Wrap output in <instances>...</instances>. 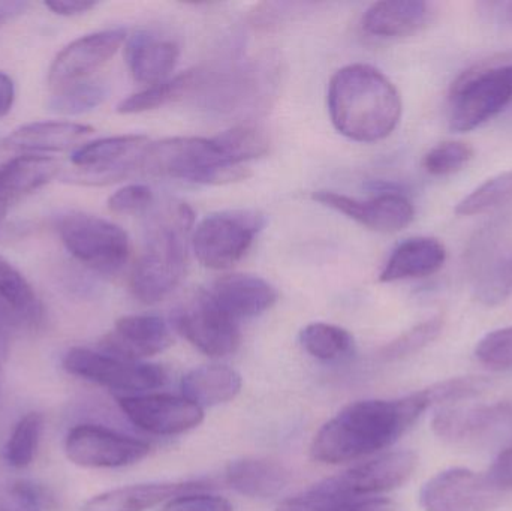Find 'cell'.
Listing matches in <instances>:
<instances>
[{"instance_id": "cell-1", "label": "cell", "mask_w": 512, "mask_h": 511, "mask_svg": "<svg viewBox=\"0 0 512 511\" xmlns=\"http://www.w3.org/2000/svg\"><path fill=\"white\" fill-rule=\"evenodd\" d=\"M423 390L394 401H360L325 423L312 443L313 459L337 465L387 449L429 410Z\"/></svg>"}, {"instance_id": "cell-2", "label": "cell", "mask_w": 512, "mask_h": 511, "mask_svg": "<svg viewBox=\"0 0 512 511\" xmlns=\"http://www.w3.org/2000/svg\"><path fill=\"white\" fill-rule=\"evenodd\" d=\"M327 102L334 128L357 143L384 140L402 119L397 87L363 63L345 66L331 77Z\"/></svg>"}, {"instance_id": "cell-3", "label": "cell", "mask_w": 512, "mask_h": 511, "mask_svg": "<svg viewBox=\"0 0 512 511\" xmlns=\"http://www.w3.org/2000/svg\"><path fill=\"white\" fill-rule=\"evenodd\" d=\"M138 168L155 176L200 185H228L251 176L249 168L228 164L213 138L174 137L150 141Z\"/></svg>"}, {"instance_id": "cell-4", "label": "cell", "mask_w": 512, "mask_h": 511, "mask_svg": "<svg viewBox=\"0 0 512 511\" xmlns=\"http://www.w3.org/2000/svg\"><path fill=\"white\" fill-rule=\"evenodd\" d=\"M191 222V210L180 206L173 221L159 222L155 227L147 240L146 251L132 270L129 287L135 299L155 305L176 290L186 269L183 230Z\"/></svg>"}, {"instance_id": "cell-5", "label": "cell", "mask_w": 512, "mask_h": 511, "mask_svg": "<svg viewBox=\"0 0 512 511\" xmlns=\"http://www.w3.org/2000/svg\"><path fill=\"white\" fill-rule=\"evenodd\" d=\"M56 230L66 251L95 272L111 275L128 263V234L107 219L71 210L57 218Z\"/></svg>"}, {"instance_id": "cell-6", "label": "cell", "mask_w": 512, "mask_h": 511, "mask_svg": "<svg viewBox=\"0 0 512 511\" xmlns=\"http://www.w3.org/2000/svg\"><path fill=\"white\" fill-rule=\"evenodd\" d=\"M512 102V63L465 72L450 93L451 131L469 132L498 116Z\"/></svg>"}, {"instance_id": "cell-7", "label": "cell", "mask_w": 512, "mask_h": 511, "mask_svg": "<svg viewBox=\"0 0 512 511\" xmlns=\"http://www.w3.org/2000/svg\"><path fill=\"white\" fill-rule=\"evenodd\" d=\"M472 294L486 306H498L512 291V234L504 224H490L475 234L466 251Z\"/></svg>"}, {"instance_id": "cell-8", "label": "cell", "mask_w": 512, "mask_h": 511, "mask_svg": "<svg viewBox=\"0 0 512 511\" xmlns=\"http://www.w3.org/2000/svg\"><path fill=\"white\" fill-rule=\"evenodd\" d=\"M262 227L264 216L251 210L213 213L195 228V257L209 269H230L245 257Z\"/></svg>"}, {"instance_id": "cell-9", "label": "cell", "mask_w": 512, "mask_h": 511, "mask_svg": "<svg viewBox=\"0 0 512 511\" xmlns=\"http://www.w3.org/2000/svg\"><path fill=\"white\" fill-rule=\"evenodd\" d=\"M62 366L74 377L125 393V396L159 389L167 381V374L161 366L132 362L83 347L71 348L63 356Z\"/></svg>"}, {"instance_id": "cell-10", "label": "cell", "mask_w": 512, "mask_h": 511, "mask_svg": "<svg viewBox=\"0 0 512 511\" xmlns=\"http://www.w3.org/2000/svg\"><path fill=\"white\" fill-rule=\"evenodd\" d=\"M146 135H116L99 138L78 147L72 153V165L78 173L72 179L86 185H107L128 176L140 165L141 156L149 146Z\"/></svg>"}, {"instance_id": "cell-11", "label": "cell", "mask_w": 512, "mask_h": 511, "mask_svg": "<svg viewBox=\"0 0 512 511\" xmlns=\"http://www.w3.org/2000/svg\"><path fill=\"white\" fill-rule=\"evenodd\" d=\"M174 326L189 344L215 359L236 353L242 341L239 321L225 314L207 291L174 314Z\"/></svg>"}, {"instance_id": "cell-12", "label": "cell", "mask_w": 512, "mask_h": 511, "mask_svg": "<svg viewBox=\"0 0 512 511\" xmlns=\"http://www.w3.org/2000/svg\"><path fill=\"white\" fill-rule=\"evenodd\" d=\"M504 492L495 488L487 474L466 468H450L429 480L420 492L424 511H492Z\"/></svg>"}, {"instance_id": "cell-13", "label": "cell", "mask_w": 512, "mask_h": 511, "mask_svg": "<svg viewBox=\"0 0 512 511\" xmlns=\"http://www.w3.org/2000/svg\"><path fill=\"white\" fill-rule=\"evenodd\" d=\"M66 458L83 468H122L143 461L150 446L98 425H78L65 440Z\"/></svg>"}, {"instance_id": "cell-14", "label": "cell", "mask_w": 512, "mask_h": 511, "mask_svg": "<svg viewBox=\"0 0 512 511\" xmlns=\"http://www.w3.org/2000/svg\"><path fill=\"white\" fill-rule=\"evenodd\" d=\"M120 408L143 431L162 437L185 434L204 420V410L183 396H120Z\"/></svg>"}, {"instance_id": "cell-15", "label": "cell", "mask_w": 512, "mask_h": 511, "mask_svg": "<svg viewBox=\"0 0 512 511\" xmlns=\"http://www.w3.org/2000/svg\"><path fill=\"white\" fill-rule=\"evenodd\" d=\"M312 198L379 233L402 231L415 218L414 204L400 192H384L366 201L333 191L313 192Z\"/></svg>"}, {"instance_id": "cell-16", "label": "cell", "mask_w": 512, "mask_h": 511, "mask_svg": "<svg viewBox=\"0 0 512 511\" xmlns=\"http://www.w3.org/2000/svg\"><path fill=\"white\" fill-rule=\"evenodd\" d=\"M125 29L99 30L75 39L66 45L56 59L51 63L48 71V83L54 87L68 86L84 80L87 75L101 68L126 41Z\"/></svg>"}, {"instance_id": "cell-17", "label": "cell", "mask_w": 512, "mask_h": 511, "mask_svg": "<svg viewBox=\"0 0 512 511\" xmlns=\"http://www.w3.org/2000/svg\"><path fill=\"white\" fill-rule=\"evenodd\" d=\"M510 425V402L442 408L432 420L436 437L453 444L477 443L498 434Z\"/></svg>"}, {"instance_id": "cell-18", "label": "cell", "mask_w": 512, "mask_h": 511, "mask_svg": "<svg viewBox=\"0 0 512 511\" xmlns=\"http://www.w3.org/2000/svg\"><path fill=\"white\" fill-rule=\"evenodd\" d=\"M173 344L170 327L156 315H126L116 321L113 332L101 341V351L120 359L140 362L156 356Z\"/></svg>"}, {"instance_id": "cell-19", "label": "cell", "mask_w": 512, "mask_h": 511, "mask_svg": "<svg viewBox=\"0 0 512 511\" xmlns=\"http://www.w3.org/2000/svg\"><path fill=\"white\" fill-rule=\"evenodd\" d=\"M418 467L414 452H391L357 465L337 476V482L348 494L369 497L394 491L409 482Z\"/></svg>"}, {"instance_id": "cell-20", "label": "cell", "mask_w": 512, "mask_h": 511, "mask_svg": "<svg viewBox=\"0 0 512 511\" xmlns=\"http://www.w3.org/2000/svg\"><path fill=\"white\" fill-rule=\"evenodd\" d=\"M207 293L225 314L236 321L264 314L273 308L279 297L276 288L265 279L246 273L222 276Z\"/></svg>"}, {"instance_id": "cell-21", "label": "cell", "mask_w": 512, "mask_h": 511, "mask_svg": "<svg viewBox=\"0 0 512 511\" xmlns=\"http://www.w3.org/2000/svg\"><path fill=\"white\" fill-rule=\"evenodd\" d=\"M206 489L201 482L144 483L113 489L90 498L83 511H146L180 495L198 494Z\"/></svg>"}, {"instance_id": "cell-22", "label": "cell", "mask_w": 512, "mask_h": 511, "mask_svg": "<svg viewBox=\"0 0 512 511\" xmlns=\"http://www.w3.org/2000/svg\"><path fill=\"white\" fill-rule=\"evenodd\" d=\"M125 56L134 80L153 86L168 80L179 62L180 50L170 39L138 32L126 42Z\"/></svg>"}, {"instance_id": "cell-23", "label": "cell", "mask_w": 512, "mask_h": 511, "mask_svg": "<svg viewBox=\"0 0 512 511\" xmlns=\"http://www.w3.org/2000/svg\"><path fill=\"white\" fill-rule=\"evenodd\" d=\"M60 173V162L51 156L21 155L0 165V219L9 203L38 191Z\"/></svg>"}, {"instance_id": "cell-24", "label": "cell", "mask_w": 512, "mask_h": 511, "mask_svg": "<svg viewBox=\"0 0 512 511\" xmlns=\"http://www.w3.org/2000/svg\"><path fill=\"white\" fill-rule=\"evenodd\" d=\"M447 261L444 243L433 237H412L394 249L379 281L397 282L435 275Z\"/></svg>"}, {"instance_id": "cell-25", "label": "cell", "mask_w": 512, "mask_h": 511, "mask_svg": "<svg viewBox=\"0 0 512 511\" xmlns=\"http://www.w3.org/2000/svg\"><path fill=\"white\" fill-rule=\"evenodd\" d=\"M430 5L421 0L373 3L363 15V29L378 38H403L420 32L430 20Z\"/></svg>"}, {"instance_id": "cell-26", "label": "cell", "mask_w": 512, "mask_h": 511, "mask_svg": "<svg viewBox=\"0 0 512 511\" xmlns=\"http://www.w3.org/2000/svg\"><path fill=\"white\" fill-rule=\"evenodd\" d=\"M93 128L83 123L60 122H32L14 129L3 140V146L18 152L35 153L62 152L80 143L81 140L92 134Z\"/></svg>"}, {"instance_id": "cell-27", "label": "cell", "mask_w": 512, "mask_h": 511, "mask_svg": "<svg viewBox=\"0 0 512 511\" xmlns=\"http://www.w3.org/2000/svg\"><path fill=\"white\" fill-rule=\"evenodd\" d=\"M289 471L280 462L265 458H245L228 465V485L249 498L279 495L289 483Z\"/></svg>"}, {"instance_id": "cell-28", "label": "cell", "mask_w": 512, "mask_h": 511, "mask_svg": "<svg viewBox=\"0 0 512 511\" xmlns=\"http://www.w3.org/2000/svg\"><path fill=\"white\" fill-rule=\"evenodd\" d=\"M242 386L239 372L224 365L201 366L182 380L183 398L203 410L233 401L242 392Z\"/></svg>"}, {"instance_id": "cell-29", "label": "cell", "mask_w": 512, "mask_h": 511, "mask_svg": "<svg viewBox=\"0 0 512 511\" xmlns=\"http://www.w3.org/2000/svg\"><path fill=\"white\" fill-rule=\"evenodd\" d=\"M0 302L11 312L15 321L38 326L44 317L42 303L39 302L26 276L5 257L0 255Z\"/></svg>"}, {"instance_id": "cell-30", "label": "cell", "mask_w": 512, "mask_h": 511, "mask_svg": "<svg viewBox=\"0 0 512 511\" xmlns=\"http://www.w3.org/2000/svg\"><path fill=\"white\" fill-rule=\"evenodd\" d=\"M198 72L186 71L176 77L168 78L162 83L147 86L141 92L134 93L123 99L117 105V113L120 114H138L144 111L155 110V108L162 107L168 102L176 101L180 96L188 93L192 87L197 84Z\"/></svg>"}, {"instance_id": "cell-31", "label": "cell", "mask_w": 512, "mask_h": 511, "mask_svg": "<svg viewBox=\"0 0 512 511\" xmlns=\"http://www.w3.org/2000/svg\"><path fill=\"white\" fill-rule=\"evenodd\" d=\"M222 158L233 165H243L252 159L267 155L270 138L256 126H234L213 138Z\"/></svg>"}, {"instance_id": "cell-32", "label": "cell", "mask_w": 512, "mask_h": 511, "mask_svg": "<svg viewBox=\"0 0 512 511\" xmlns=\"http://www.w3.org/2000/svg\"><path fill=\"white\" fill-rule=\"evenodd\" d=\"M300 342L310 356L324 362L342 359L354 348V338L348 330L327 323H312L304 327Z\"/></svg>"}, {"instance_id": "cell-33", "label": "cell", "mask_w": 512, "mask_h": 511, "mask_svg": "<svg viewBox=\"0 0 512 511\" xmlns=\"http://www.w3.org/2000/svg\"><path fill=\"white\" fill-rule=\"evenodd\" d=\"M108 89L101 81H77L51 96L48 108L65 116L89 113L107 99Z\"/></svg>"}, {"instance_id": "cell-34", "label": "cell", "mask_w": 512, "mask_h": 511, "mask_svg": "<svg viewBox=\"0 0 512 511\" xmlns=\"http://www.w3.org/2000/svg\"><path fill=\"white\" fill-rule=\"evenodd\" d=\"M42 426L44 419L39 413L21 417L5 446V459L9 467L23 470L32 464L41 441Z\"/></svg>"}, {"instance_id": "cell-35", "label": "cell", "mask_w": 512, "mask_h": 511, "mask_svg": "<svg viewBox=\"0 0 512 511\" xmlns=\"http://www.w3.org/2000/svg\"><path fill=\"white\" fill-rule=\"evenodd\" d=\"M512 203V171L492 177L463 198L456 207L460 216L481 215Z\"/></svg>"}, {"instance_id": "cell-36", "label": "cell", "mask_w": 512, "mask_h": 511, "mask_svg": "<svg viewBox=\"0 0 512 511\" xmlns=\"http://www.w3.org/2000/svg\"><path fill=\"white\" fill-rule=\"evenodd\" d=\"M442 329H444V318H429L384 345L379 351V356L387 362L406 359L432 344L441 335Z\"/></svg>"}, {"instance_id": "cell-37", "label": "cell", "mask_w": 512, "mask_h": 511, "mask_svg": "<svg viewBox=\"0 0 512 511\" xmlns=\"http://www.w3.org/2000/svg\"><path fill=\"white\" fill-rule=\"evenodd\" d=\"M357 498L348 494L336 477L313 486L309 491L283 501L277 511H336L345 501Z\"/></svg>"}, {"instance_id": "cell-38", "label": "cell", "mask_w": 512, "mask_h": 511, "mask_svg": "<svg viewBox=\"0 0 512 511\" xmlns=\"http://www.w3.org/2000/svg\"><path fill=\"white\" fill-rule=\"evenodd\" d=\"M474 155L471 144L463 141H444L426 153L423 167L432 176H450L463 170L474 159Z\"/></svg>"}, {"instance_id": "cell-39", "label": "cell", "mask_w": 512, "mask_h": 511, "mask_svg": "<svg viewBox=\"0 0 512 511\" xmlns=\"http://www.w3.org/2000/svg\"><path fill=\"white\" fill-rule=\"evenodd\" d=\"M490 381L484 377H457L441 381L423 389L429 407L435 405L459 404L480 396L489 389Z\"/></svg>"}, {"instance_id": "cell-40", "label": "cell", "mask_w": 512, "mask_h": 511, "mask_svg": "<svg viewBox=\"0 0 512 511\" xmlns=\"http://www.w3.org/2000/svg\"><path fill=\"white\" fill-rule=\"evenodd\" d=\"M51 500L44 488L24 480L0 489V511H44Z\"/></svg>"}, {"instance_id": "cell-41", "label": "cell", "mask_w": 512, "mask_h": 511, "mask_svg": "<svg viewBox=\"0 0 512 511\" xmlns=\"http://www.w3.org/2000/svg\"><path fill=\"white\" fill-rule=\"evenodd\" d=\"M475 356L481 365L493 371L512 369V326L484 336L475 348Z\"/></svg>"}, {"instance_id": "cell-42", "label": "cell", "mask_w": 512, "mask_h": 511, "mask_svg": "<svg viewBox=\"0 0 512 511\" xmlns=\"http://www.w3.org/2000/svg\"><path fill=\"white\" fill-rule=\"evenodd\" d=\"M155 201L152 189L146 185H128L108 198V209L117 215H137L146 212Z\"/></svg>"}, {"instance_id": "cell-43", "label": "cell", "mask_w": 512, "mask_h": 511, "mask_svg": "<svg viewBox=\"0 0 512 511\" xmlns=\"http://www.w3.org/2000/svg\"><path fill=\"white\" fill-rule=\"evenodd\" d=\"M161 511H233L230 501L206 494L180 495L168 501Z\"/></svg>"}, {"instance_id": "cell-44", "label": "cell", "mask_w": 512, "mask_h": 511, "mask_svg": "<svg viewBox=\"0 0 512 511\" xmlns=\"http://www.w3.org/2000/svg\"><path fill=\"white\" fill-rule=\"evenodd\" d=\"M490 482L495 485L499 491L507 492L512 491V447L504 450L498 458L493 462L490 467L489 473H486Z\"/></svg>"}, {"instance_id": "cell-45", "label": "cell", "mask_w": 512, "mask_h": 511, "mask_svg": "<svg viewBox=\"0 0 512 511\" xmlns=\"http://www.w3.org/2000/svg\"><path fill=\"white\" fill-rule=\"evenodd\" d=\"M336 511H397L396 504L387 498L357 497L345 501Z\"/></svg>"}, {"instance_id": "cell-46", "label": "cell", "mask_w": 512, "mask_h": 511, "mask_svg": "<svg viewBox=\"0 0 512 511\" xmlns=\"http://www.w3.org/2000/svg\"><path fill=\"white\" fill-rule=\"evenodd\" d=\"M96 2H89V0H47L44 2L45 8L53 11L54 14L65 15V17H74V15L86 14L92 11Z\"/></svg>"}, {"instance_id": "cell-47", "label": "cell", "mask_w": 512, "mask_h": 511, "mask_svg": "<svg viewBox=\"0 0 512 511\" xmlns=\"http://www.w3.org/2000/svg\"><path fill=\"white\" fill-rule=\"evenodd\" d=\"M15 101L14 81L5 72H0V119L12 110Z\"/></svg>"}, {"instance_id": "cell-48", "label": "cell", "mask_w": 512, "mask_h": 511, "mask_svg": "<svg viewBox=\"0 0 512 511\" xmlns=\"http://www.w3.org/2000/svg\"><path fill=\"white\" fill-rule=\"evenodd\" d=\"M29 231L30 227H27V225L6 222L5 219H0V243L15 242V240L27 236Z\"/></svg>"}, {"instance_id": "cell-49", "label": "cell", "mask_w": 512, "mask_h": 511, "mask_svg": "<svg viewBox=\"0 0 512 511\" xmlns=\"http://www.w3.org/2000/svg\"><path fill=\"white\" fill-rule=\"evenodd\" d=\"M14 317L11 312L0 302V353H6V344H8V330L11 323H14Z\"/></svg>"}, {"instance_id": "cell-50", "label": "cell", "mask_w": 512, "mask_h": 511, "mask_svg": "<svg viewBox=\"0 0 512 511\" xmlns=\"http://www.w3.org/2000/svg\"><path fill=\"white\" fill-rule=\"evenodd\" d=\"M5 357L6 353H0V392H2L3 377H5V374H3V369H5Z\"/></svg>"}, {"instance_id": "cell-51", "label": "cell", "mask_w": 512, "mask_h": 511, "mask_svg": "<svg viewBox=\"0 0 512 511\" xmlns=\"http://www.w3.org/2000/svg\"><path fill=\"white\" fill-rule=\"evenodd\" d=\"M2 20H3V15L0 14V23H2Z\"/></svg>"}]
</instances>
